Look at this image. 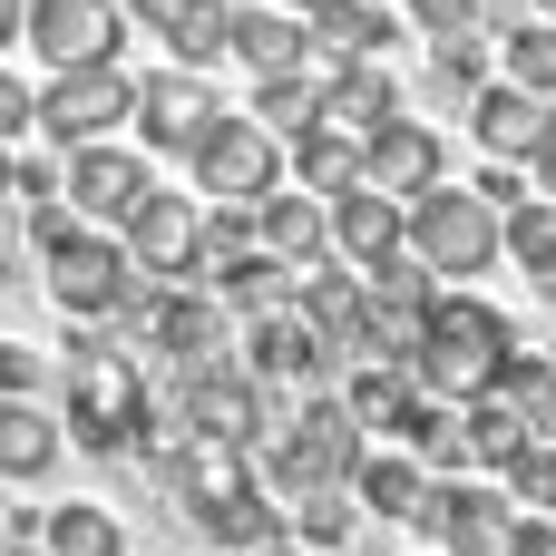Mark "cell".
Masks as SVG:
<instances>
[{"instance_id":"cell-27","label":"cell","mask_w":556,"mask_h":556,"mask_svg":"<svg viewBox=\"0 0 556 556\" xmlns=\"http://www.w3.org/2000/svg\"><path fill=\"white\" fill-rule=\"evenodd\" d=\"M59 450H68V430L39 401H0V479H49Z\"/></svg>"},{"instance_id":"cell-31","label":"cell","mask_w":556,"mask_h":556,"mask_svg":"<svg viewBox=\"0 0 556 556\" xmlns=\"http://www.w3.org/2000/svg\"><path fill=\"white\" fill-rule=\"evenodd\" d=\"M39 556H127V528H117V508L68 498V508L39 518Z\"/></svg>"},{"instance_id":"cell-3","label":"cell","mask_w":556,"mask_h":556,"mask_svg":"<svg viewBox=\"0 0 556 556\" xmlns=\"http://www.w3.org/2000/svg\"><path fill=\"white\" fill-rule=\"evenodd\" d=\"M254 469L274 498H303V489H352L362 469V420L342 410V391H303L264 440H254Z\"/></svg>"},{"instance_id":"cell-10","label":"cell","mask_w":556,"mask_h":556,"mask_svg":"<svg viewBox=\"0 0 556 556\" xmlns=\"http://www.w3.org/2000/svg\"><path fill=\"white\" fill-rule=\"evenodd\" d=\"M235 342H244V332H235V313H225L205 283H166V293L147 303V352H166L176 381H186V371H225Z\"/></svg>"},{"instance_id":"cell-25","label":"cell","mask_w":556,"mask_h":556,"mask_svg":"<svg viewBox=\"0 0 556 556\" xmlns=\"http://www.w3.org/2000/svg\"><path fill=\"white\" fill-rule=\"evenodd\" d=\"M342 410L362 420V440H371V430H391V440H401V430H410V410H420V381H410L401 362H352Z\"/></svg>"},{"instance_id":"cell-38","label":"cell","mask_w":556,"mask_h":556,"mask_svg":"<svg viewBox=\"0 0 556 556\" xmlns=\"http://www.w3.org/2000/svg\"><path fill=\"white\" fill-rule=\"evenodd\" d=\"M420 39H479L489 29V0H410Z\"/></svg>"},{"instance_id":"cell-11","label":"cell","mask_w":556,"mask_h":556,"mask_svg":"<svg viewBox=\"0 0 556 556\" xmlns=\"http://www.w3.org/2000/svg\"><path fill=\"white\" fill-rule=\"evenodd\" d=\"M117 244H127V264H137L147 283H195L205 205H195V195H166V186H147V195H137V215L117 225Z\"/></svg>"},{"instance_id":"cell-28","label":"cell","mask_w":556,"mask_h":556,"mask_svg":"<svg viewBox=\"0 0 556 556\" xmlns=\"http://www.w3.org/2000/svg\"><path fill=\"white\" fill-rule=\"evenodd\" d=\"M420 489H430L420 450H362V469H352V498H362L371 518H410V508H420Z\"/></svg>"},{"instance_id":"cell-35","label":"cell","mask_w":556,"mask_h":556,"mask_svg":"<svg viewBox=\"0 0 556 556\" xmlns=\"http://www.w3.org/2000/svg\"><path fill=\"white\" fill-rule=\"evenodd\" d=\"M498 68H508V88L556 98V20H518V29L498 39Z\"/></svg>"},{"instance_id":"cell-14","label":"cell","mask_w":556,"mask_h":556,"mask_svg":"<svg viewBox=\"0 0 556 556\" xmlns=\"http://www.w3.org/2000/svg\"><path fill=\"white\" fill-rule=\"evenodd\" d=\"M20 39H29L49 68H98V59H117L127 10H117V0H29V10H20Z\"/></svg>"},{"instance_id":"cell-45","label":"cell","mask_w":556,"mask_h":556,"mask_svg":"<svg viewBox=\"0 0 556 556\" xmlns=\"http://www.w3.org/2000/svg\"><path fill=\"white\" fill-rule=\"evenodd\" d=\"M254 556H323V547H303V538H274V547H254Z\"/></svg>"},{"instance_id":"cell-22","label":"cell","mask_w":556,"mask_h":556,"mask_svg":"<svg viewBox=\"0 0 556 556\" xmlns=\"http://www.w3.org/2000/svg\"><path fill=\"white\" fill-rule=\"evenodd\" d=\"M293 283H303V274H293L283 254H264V244L205 274V293H215V303H225L235 323H254V313H283V303H293Z\"/></svg>"},{"instance_id":"cell-7","label":"cell","mask_w":556,"mask_h":556,"mask_svg":"<svg viewBox=\"0 0 556 556\" xmlns=\"http://www.w3.org/2000/svg\"><path fill=\"white\" fill-rule=\"evenodd\" d=\"M186 166H195V195H215V205H264V195L283 186V137H274L264 117H215V127L186 147Z\"/></svg>"},{"instance_id":"cell-36","label":"cell","mask_w":556,"mask_h":556,"mask_svg":"<svg viewBox=\"0 0 556 556\" xmlns=\"http://www.w3.org/2000/svg\"><path fill=\"white\" fill-rule=\"evenodd\" d=\"M430 88H440L450 108H469V98L489 88V49H479V39H430Z\"/></svg>"},{"instance_id":"cell-9","label":"cell","mask_w":556,"mask_h":556,"mask_svg":"<svg viewBox=\"0 0 556 556\" xmlns=\"http://www.w3.org/2000/svg\"><path fill=\"white\" fill-rule=\"evenodd\" d=\"M176 420L195 430V440H225V450H254L274 420H283V401L244 371V362H225V371H186L176 381Z\"/></svg>"},{"instance_id":"cell-39","label":"cell","mask_w":556,"mask_h":556,"mask_svg":"<svg viewBox=\"0 0 556 556\" xmlns=\"http://www.w3.org/2000/svg\"><path fill=\"white\" fill-rule=\"evenodd\" d=\"M39 391H49V352L0 342V401H39Z\"/></svg>"},{"instance_id":"cell-43","label":"cell","mask_w":556,"mask_h":556,"mask_svg":"<svg viewBox=\"0 0 556 556\" xmlns=\"http://www.w3.org/2000/svg\"><path fill=\"white\" fill-rule=\"evenodd\" d=\"M528 176H538V195H556V117H547V137H538V156H528Z\"/></svg>"},{"instance_id":"cell-50","label":"cell","mask_w":556,"mask_h":556,"mask_svg":"<svg viewBox=\"0 0 556 556\" xmlns=\"http://www.w3.org/2000/svg\"><path fill=\"white\" fill-rule=\"evenodd\" d=\"M538 10H547V20H556V0H538Z\"/></svg>"},{"instance_id":"cell-17","label":"cell","mask_w":556,"mask_h":556,"mask_svg":"<svg viewBox=\"0 0 556 556\" xmlns=\"http://www.w3.org/2000/svg\"><path fill=\"white\" fill-rule=\"evenodd\" d=\"M547 98H528V88H508V78H489L479 98H469V137L498 156V166H528L538 156V137H547Z\"/></svg>"},{"instance_id":"cell-34","label":"cell","mask_w":556,"mask_h":556,"mask_svg":"<svg viewBox=\"0 0 556 556\" xmlns=\"http://www.w3.org/2000/svg\"><path fill=\"white\" fill-rule=\"evenodd\" d=\"M244 117H264L274 137H303L313 117H323V78H303V68H274V78H254V108Z\"/></svg>"},{"instance_id":"cell-30","label":"cell","mask_w":556,"mask_h":556,"mask_svg":"<svg viewBox=\"0 0 556 556\" xmlns=\"http://www.w3.org/2000/svg\"><path fill=\"white\" fill-rule=\"evenodd\" d=\"M225 20H235L225 0H166L147 39H166V49H176V68H215V59H225Z\"/></svg>"},{"instance_id":"cell-46","label":"cell","mask_w":556,"mask_h":556,"mask_svg":"<svg viewBox=\"0 0 556 556\" xmlns=\"http://www.w3.org/2000/svg\"><path fill=\"white\" fill-rule=\"evenodd\" d=\"M117 10H127V20H147V29H156V10H166V0H117Z\"/></svg>"},{"instance_id":"cell-44","label":"cell","mask_w":556,"mask_h":556,"mask_svg":"<svg viewBox=\"0 0 556 556\" xmlns=\"http://www.w3.org/2000/svg\"><path fill=\"white\" fill-rule=\"evenodd\" d=\"M20 10H29V0H0V49L20 39Z\"/></svg>"},{"instance_id":"cell-40","label":"cell","mask_w":556,"mask_h":556,"mask_svg":"<svg viewBox=\"0 0 556 556\" xmlns=\"http://www.w3.org/2000/svg\"><path fill=\"white\" fill-rule=\"evenodd\" d=\"M29 108H39V88H20V78H10V68H0V147H20V137H29V127H39V117H29Z\"/></svg>"},{"instance_id":"cell-49","label":"cell","mask_w":556,"mask_h":556,"mask_svg":"<svg viewBox=\"0 0 556 556\" xmlns=\"http://www.w3.org/2000/svg\"><path fill=\"white\" fill-rule=\"evenodd\" d=\"M274 10H323V0H274Z\"/></svg>"},{"instance_id":"cell-12","label":"cell","mask_w":556,"mask_h":556,"mask_svg":"<svg viewBox=\"0 0 556 556\" xmlns=\"http://www.w3.org/2000/svg\"><path fill=\"white\" fill-rule=\"evenodd\" d=\"M235 362H244L264 391H332V342L313 332V313H303V303H283V313H254Z\"/></svg>"},{"instance_id":"cell-15","label":"cell","mask_w":556,"mask_h":556,"mask_svg":"<svg viewBox=\"0 0 556 556\" xmlns=\"http://www.w3.org/2000/svg\"><path fill=\"white\" fill-rule=\"evenodd\" d=\"M147 186H156V176H147V156H137V147H117V137L68 147V215H78V225H127Z\"/></svg>"},{"instance_id":"cell-33","label":"cell","mask_w":556,"mask_h":556,"mask_svg":"<svg viewBox=\"0 0 556 556\" xmlns=\"http://www.w3.org/2000/svg\"><path fill=\"white\" fill-rule=\"evenodd\" d=\"M352 528H362V498H352V489H303V498H283V538H303V547H342V538H352Z\"/></svg>"},{"instance_id":"cell-19","label":"cell","mask_w":556,"mask_h":556,"mask_svg":"<svg viewBox=\"0 0 556 556\" xmlns=\"http://www.w3.org/2000/svg\"><path fill=\"white\" fill-rule=\"evenodd\" d=\"M391 117H401V88H391L381 59H342V68H323V127L371 137V127H391Z\"/></svg>"},{"instance_id":"cell-21","label":"cell","mask_w":556,"mask_h":556,"mask_svg":"<svg viewBox=\"0 0 556 556\" xmlns=\"http://www.w3.org/2000/svg\"><path fill=\"white\" fill-rule=\"evenodd\" d=\"M254 244H264V254H283L293 274H303V264H323V254H332V215H323V195H283V186H274V195L254 205Z\"/></svg>"},{"instance_id":"cell-24","label":"cell","mask_w":556,"mask_h":556,"mask_svg":"<svg viewBox=\"0 0 556 556\" xmlns=\"http://www.w3.org/2000/svg\"><path fill=\"white\" fill-rule=\"evenodd\" d=\"M303 10H235L225 20V59H244L254 78H274V68H303Z\"/></svg>"},{"instance_id":"cell-18","label":"cell","mask_w":556,"mask_h":556,"mask_svg":"<svg viewBox=\"0 0 556 556\" xmlns=\"http://www.w3.org/2000/svg\"><path fill=\"white\" fill-rule=\"evenodd\" d=\"M323 215H332V254L362 274V264H381V254H401V195H381V186H342V195H323Z\"/></svg>"},{"instance_id":"cell-26","label":"cell","mask_w":556,"mask_h":556,"mask_svg":"<svg viewBox=\"0 0 556 556\" xmlns=\"http://www.w3.org/2000/svg\"><path fill=\"white\" fill-rule=\"evenodd\" d=\"M498 254L556 303V195H518V205L498 215Z\"/></svg>"},{"instance_id":"cell-2","label":"cell","mask_w":556,"mask_h":556,"mask_svg":"<svg viewBox=\"0 0 556 556\" xmlns=\"http://www.w3.org/2000/svg\"><path fill=\"white\" fill-rule=\"evenodd\" d=\"M59 381H68V440L78 450H98V459H117V450H137V430H147V371H137V352H117L98 323L68 342V362H59Z\"/></svg>"},{"instance_id":"cell-41","label":"cell","mask_w":556,"mask_h":556,"mask_svg":"<svg viewBox=\"0 0 556 556\" xmlns=\"http://www.w3.org/2000/svg\"><path fill=\"white\" fill-rule=\"evenodd\" d=\"M20 254H29V225L20 205H0V283H20Z\"/></svg>"},{"instance_id":"cell-20","label":"cell","mask_w":556,"mask_h":556,"mask_svg":"<svg viewBox=\"0 0 556 556\" xmlns=\"http://www.w3.org/2000/svg\"><path fill=\"white\" fill-rule=\"evenodd\" d=\"M293 303L313 313V332L332 342V362H362V274H342V264L323 254V264H303Z\"/></svg>"},{"instance_id":"cell-8","label":"cell","mask_w":556,"mask_h":556,"mask_svg":"<svg viewBox=\"0 0 556 556\" xmlns=\"http://www.w3.org/2000/svg\"><path fill=\"white\" fill-rule=\"evenodd\" d=\"M410 528L440 538V556H508L518 547V498L479 489V479H430L420 508H410Z\"/></svg>"},{"instance_id":"cell-4","label":"cell","mask_w":556,"mask_h":556,"mask_svg":"<svg viewBox=\"0 0 556 556\" xmlns=\"http://www.w3.org/2000/svg\"><path fill=\"white\" fill-rule=\"evenodd\" d=\"M39 264H49V303H59V323H117L137 293H156V283L127 264V244H117L108 225H78V235H59Z\"/></svg>"},{"instance_id":"cell-32","label":"cell","mask_w":556,"mask_h":556,"mask_svg":"<svg viewBox=\"0 0 556 556\" xmlns=\"http://www.w3.org/2000/svg\"><path fill=\"white\" fill-rule=\"evenodd\" d=\"M459 430H469V459L479 469H508L538 430H528V410L518 401H498V391H479V401H459Z\"/></svg>"},{"instance_id":"cell-6","label":"cell","mask_w":556,"mask_h":556,"mask_svg":"<svg viewBox=\"0 0 556 556\" xmlns=\"http://www.w3.org/2000/svg\"><path fill=\"white\" fill-rule=\"evenodd\" d=\"M39 137L68 156V147H98V137H117L127 117H137V78L117 68V59H98V68H59L49 88H39Z\"/></svg>"},{"instance_id":"cell-37","label":"cell","mask_w":556,"mask_h":556,"mask_svg":"<svg viewBox=\"0 0 556 556\" xmlns=\"http://www.w3.org/2000/svg\"><path fill=\"white\" fill-rule=\"evenodd\" d=\"M498 479H508V498H518L528 518H556V440H528Z\"/></svg>"},{"instance_id":"cell-23","label":"cell","mask_w":556,"mask_h":556,"mask_svg":"<svg viewBox=\"0 0 556 556\" xmlns=\"http://www.w3.org/2000/svg\"><path fill=\"white\" fill-rule=\"evenodd\" d=\"M303 39L342 68V59H381L401 29H391V10H381V0H323V10H303Z\"/></svg>"},{"instance_id":"cell-42","label":"cell","mask_w":556,"mask_h":556,"mask_svg":"<svg viewBox=\"0 0 556 556\" xmlns=\"http://www.w3.org/2000/svg\"><path fill=\"white\" fill-rule=\"evenodd\" d=\"M479 195H489V205H498V215H508V205H518V195H528V186H518V176H508V166H498V156H489V176H479Z\"/></svg>"},{"instance_id":"cell-47","label":"cell","mask_w":556,"mask_h":556,"mask_svg":"<svg viewBox=\"0 0 556 556\" xmlns=\"http://www.w3.org/2000/svg\"><path fill=\"white\" fill-rule=\"evenodd\" d=\"M538 371H547V391H556V342H547V352H538Z\"/></svg>"},{"instance_id":"cell-1","label":"cell","mask_w":556,"mask_h":556,"mask_svg":"<svg viewBox=\"0 0 556 556\" xmlns=\"http://www.w3.org/2000/svg\"><path fill=\"white\" fill-rule=\"evenodd\" d=\"M518 362V332H508V313L498 303H479V293H430V313H420V342H410V381L430 391V401H479V391H498V371Z\"/></svg>"},{"instance_id":"cell-13","label":"cell","mask_w":556,"mask_h":556,"mask_svg":"<svg viewBox=\"0 0 556 556\" xmlns=\"http://www.w3.org/2000/svg\"><path fill=\"white\" fill-rule=\"evenodd\" d=\"M215 117H225V98L205 88V68H147V78H137V117H127V127L147 137V156H186Z\"/></svg>"},{"instance_id":"cell-29","label":"cell","mask_w":556,"mask_h":556,"mask_svg":"<svg viewBox=\"0 0 556 556\" xmlns=\"http://www.w3.org/2000/svg\"><path fill=\"white\" fill-rule=\"evenodd\" d=\"M293 147V176H303V195H342V186H362V137H342V127H303V137H283Z\"/></svg>"},{"instance_id":"cell-16","label":"cell","mask_w":556,"mask_h":556,"mask_svg":"<svg viewBox=\"0 0 556 556\" xmlns=\"http://www.w3.org/2000/svg\"><path fill=\"white\" fill-rule=\"evenodd\" d=\"M362 186H381V195H420V186H440V137L420 127V117H391V127H371L362 137Z\"/></svg>"},{"instance_id":"cell-5","label":"cell","mask_w":556,"mask_h":556,"mask_svg":"<svg viewBox=\"0 0 556 556\" xmlns=\"http://www.w3.org/2000/svg\"><path fill=\"white\" fill-rule=\"evenodd\" d=\"M401 244L430 264V274H489L498 264V205L479 186H420L401 205Z\"/></svg>"},{"instance_id":"cell-48","label":"cell","mask_w":556,"mask_h":556,"mask_svg":"<svg viewBox=\"0 0 556 556\" xmlns=\"http://www.w3.org/2000/svg\"><path fill=\"white\" fill-rule=\"evenodd\" d=\"M0 205H10V147H0Z\"/></svg>"}]
</instances>
